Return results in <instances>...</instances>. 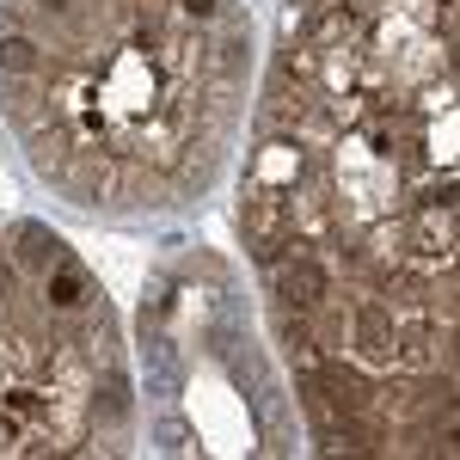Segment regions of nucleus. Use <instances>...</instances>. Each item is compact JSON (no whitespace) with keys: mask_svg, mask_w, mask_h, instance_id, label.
I'll return each instance as SVG.
<instances>
[{"mask_svg":"<svg viewBox=\"0 0 460 460\" xmlns=\"http://www.w3.org/2000/svg\"><path fill=\"white\" fill-rule=\"evenodd\" d=\"M43 295H49V301H56L62 314H80V307L93 301V283H86V270H80L68 252H62V258H56V264L43 270Z\"/></svg>","mask_w":460,"mask_h":460,"instance_id":"obj_1","label":"nucleus"},{"mask_svg":"<svg viewBox=\"0 0 460 460\" xmlns=\"http://www.w3.org/2000/svg\"><path fill=\"white\" fill-rule=\"evenodd\" d=\"M43 68V49H37V37H25V31H0V74L6 80H25V74H37Z\"/></svg>","mask_w":460,"mask_h":460,"instance_id":"obj_2","label":"nucleus"},{"mask_svg":"<svg viewBox=\"0 0 460 460\" xmlns=\"http://www.w3.org/2000/svg\"><path fill=\"white\" fill-rule=\"evenodd\" d=\"M190 19H221V0H184Z\"/></svg>","mask_w":460,"mask_h":460,"instance_id":"obj_3","label":"nucleus"}]
</instances>
